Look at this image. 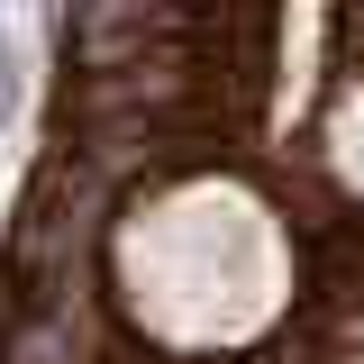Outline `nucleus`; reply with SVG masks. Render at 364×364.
Segmentation results:
<instances>
[{
    "mask_svg": "<svg viewBox=\"0 0 364 364\" xmlns=\"http://www.w3.org/2000/svg\"><path fill=\"white\" fill-rule=\"evenodd\" d=\"M119 291L173 346H237L282 301V246L255 191L173 182L119 228Z\"/></svg>",
    "mask_w": 364,
    "mask_h": 364,
    "instance_id": "f257e3e1",
    "label": "nucleus"
}]
</instances>
